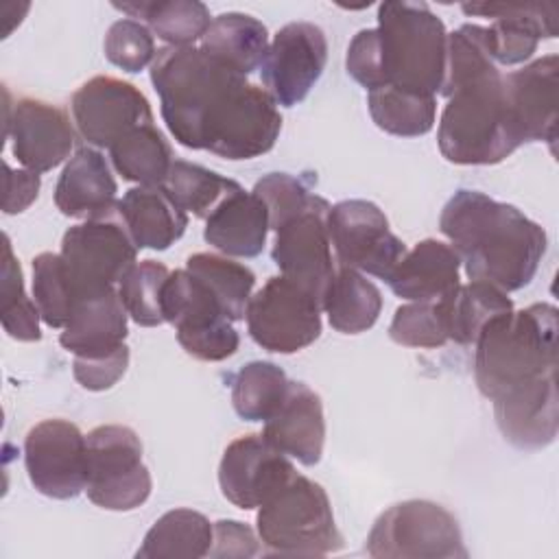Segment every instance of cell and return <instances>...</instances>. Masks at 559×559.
<instances>
[{
	"instance_id": "ffe728a7",
	"label": "cell",
	"mask_w": 559,
	"mask_h": 559,
	"mask_svg": "<svg viewBox=\"0 0 559 559\" xmlns=\"http://www.w3.org/2000/svg\"><path fill=\"white\" fill-rule=\"evenodd\" d=\"M557 74L559 57L546 55L504 74V98L511 127L524 142H557Z\"/></svg>"
},
{
	"instance_id": "d6a6232c",
	"label": "cell",
	"mask_w": 559,
	"mask_h": 559,
	"mask_svg": "<svg viewBox=\"0 0 559 559\" xmlns=\"http://www.w3.org/2000/svg\"><path fill=\"white\" fill-rule=\"evenodd\" d=\"M116 173L138 186H162L170 166L173 148L155 124H142L109 146Z\"/></svg>"
},
{
	"instance_id": "2e32d148",
	"label": "cell",
	"mask_w": 559,
	"mask_h": 559,
	"mask_svg": "<svg viewBox=\"0 0 559 559\" xmlns=\"http://www.w3.org/2000/svg\"><path fill=\"white\" fill-rule=\"evenodd\" d=\"M330 207L323 197L314 194L297 216L275 231L271 249V258L282 275L312 293L319 301L336 271L328 231Z\"/></svg>"
},
{
	"instance_id": "9c48e42d",
	"label": "cell",
	"mask_w": 559,
	"mask_h": 559,
	"mask_svg": "<svg viewBox=\"0 0 559 559\" xmlns=\"http://www.w3.org/2000/svg\"><path fill=\"white\" fill-rule=\"evenodd\" d=\"M87 441V498L107 511H133L153 489L138 432L122 424L96 426Z\"/></svg>"
},
{
	"instance_id": "277c9868",
	"label": "cell",
	"mask_w": 559,
	"mask_h": 559,
	"mask_svg": "<svg viewBox=\"0 0 559 559\" xmlns=\"http://www.w3.org/2000/svg\"><path fill=\"white\" fill-rule=\"evenodd\" d=\"M559 312L552 304H531L493 317L476 338L474 380L487 400L557 376Z\"/></svg>"
},
{
	"instance_id": "d590c367",
	"label": "cell",
	"mask_w": 559,
	"mask_h": 559,
	"mask_svg": "<svg viewBox=\"0 0 559 559\" xmlns=\"http://www.w3.org/2000/svg\"><path fill=\"white\" fill-rule=\"evenodd\" d=\"M288 382L284 369L275 362H247L231 378V404L236 415L247 421H266L280 408Z\"/></svg>"
},
{
	"instance_id": "3957f363",
	"label": "cell",
	"mask_w": 559,
	"mask_h": 559,
	"mask_svg": "<svg viewBox=\"0 0 559 559\" xmlns=\"http://www.w3.org/2000/svg\"><path fill=\"white\" fill-rule=\"evenodd\" d=\"M439 229L459 253L469 280L493 284L504 293L531 284L548 247L539 223L478 190H456L441 210Z\"/></svg>"
},
{
	"instance_id": "d6986e66",
	"label": "cell",
	"mask_w": 559,
	"mask_h": 559,
	"mask_svg": "<svg viewBox=\"0 0 559 559\" xmlns=\"http://www.w3.org/2000/svg\"><path fill=\"white\" fill-rule=\"evenodd\" d=\"M461 9L465 15L491 17L485 37L493 63H524L542 39L557 37L555 2H465Z\"/></svg>"
},
{
	"instance_id": "603a6c76",
	"label": "cell",
	"mask_w": 559,
	"mask_h": 559,
	"mask_svg": "<svg viewBox=\"0 0 559 559\" xmlns=\"http://www.w3.org/2000/svg\"><path fill=\"white\" fill-rule=\"evenodd\" d=\"M118 183L105 155L92 146H79L63 166L55 186V205L63 216L92 218L118 205Z\"/></svg>"
},
{
	"instance_id": "bcb514c9",
	"label": "cell",
	"mask_w": 559,
	"mask_h": 559,
	"mask_svg": "<svg viewBox=\"0 0 559 559\" xmlns=\"http://www.w3.org/2000/svg\"><path fill=\"white\" fill-rule=\"evenodd\" d=\"M260 537L251 526L238 520L214 522V539L210 557L214 559H247L260 555Z\"/></svg>"
},
{
	"instance_id": "e575fe53",
	"label": "cell",
	"mask_w": 559,
	"mask_h": 559,
	"mask_svg": "<svg viewBox=\"0 0 559 559\" xmlns=\"http://www.w3.org/2000/svg\"><path fill=\"white\" fill-rule=\"evenodd\" d=\"M186 269L205 284L231 321L245 319L247 304L255 286V275L249 266L231 260L229 255L199 251L186 260Z\"/></svg>"
},
{
	"instance_id": "6da1fadb",
	"label": "cell",
	"mask_w": 559,
	"mask_h": 559,
	"mask_svg": "<svg viewBox=\"0 0 559 559\" xmlns=\"http://www.w3.org/2000/svg\"><path fill=\"white\" fill-rule=\"evenodd\" d=\"M151 83L173 138L192 151L238 162L269 153L282 131L273 96L201 46H164Z\"/></svg>"
},
{
	"instance_id": "4316f807",
	"label": "cell",
	"mask_w": 559,
	"mask_h": 559,
	"mask_svg": "<svg viewBox=\"0 0 559 559\" xmlns=\"http://www.w3.org/2000/svg\"><path fill=\"white\" fill-rule=\"evenodd\" d=\"M118 212L138 249L164 251L188 227V214L162 186H135L127 190L118 201Z\"/></svg>"
},
{
	"instance_id": "52a82bcc",
	"label": "cell",
	"mask_w": 559,
	"mask_h": 559,
	"mask_svg": "<svg viewBox=\"0 0 559 559\" xmlns=\"http://www.w3.org/2000/svg\"><path fill=\"white\" fill-rule=\"evenodd\" d=\"M376 559H465L459 520L432 500H404L382 511L365 542Z\"/></svg>"
},
{
	"instance_id": "7a4b0ae2",
	"label": "cell",
	"mask_w": 559,
	"mask_h": 559,
	"mask_svg": "<svg viewBox=\"0 0 559 559\" xmlns=\"http://www.w3.org/2000/svg\"><path fill=\"white\" fill-rule=\"evenodd\" d=\"M441 94L448 103L439 118L437 144L448 162L500 164L522 146L507 109L504 74L487 50L485 26L461 24L448 33Z\"/></svg>"
},
{
	"instance_id": "8992f818",
	"label": "cell",
	"mask_w": 559,
	"mask_h": 559,
	"mask_svg": "<svg viewBox=\"0 0 559 559\" xmlns=\"http://www.w3.org/2000/svg\"><path fill=\"white\" fill-rule=\"evenodd\" d=\"M255 526L264 555L323 557L343 548L325 489L299 472L258 507Z\"/></svg>"
},
{
	"instance_id": "60d3db41",
	"label": "cell",
	"mask_w": 559,
	"mask_h": 559,
	"mask_svg": "<svg viewBox=\"0 0 559 559\" xmlns=\"http://www.w3.org/2000/svg\"><path fill=\"white\" fill-rule=\"evenodd\" d=\"M389 336L393 343L404 347L437 349L448 343V330L439 299L435 301H411L395 310Z\"/></svg>"
},
{
	"instance_id": "e0dca14e",
	"label": "cell",
	"mask_w": 559,
	"mask_h": 559,
	"mask_svg": "<svg viewBox=\"0 0 559 559\" xmlns=\"http://www.w3.org/2000/svg\"><path fill=\"white\" fill-rule=\"evenodd\" d=\"M297 474L284 452L273 448L262 432L234 439L218 465L221 493L238 509L251 511L264 504Z\"/></svg>"
},
{
	"instance_id": "ac0fdd59",
	"label": "cell",
	"mask_w": 559,
	"mask_h": 559,
	"mask_svg": "<svg viewBox=\"0 0 559 559\" xmlns=\"http://www.w3.org/2000/svg\"><path fill=\"white\" fill-rule=\"evenodd\" d=\"M4 138L13 157L33 173H48L70 157L74 129L66 109L39 98H17L4 107Z\"/></svg>"
},
{
	"instance_id": "44dd1931",
	"label": "cell",
	"mask_w": 559,
	"mask_h": 559,
	"mask_svg": "<svg viewBox=\"0 0 559 559\" xmlns=\"http://www.w3.org/2000/svg\"><path fill=\"white\" fill-rule=\"evenodd\" d=\"M493 417L498 430L513 448H548L559 428L557 376H548L493 400Z\"/></svg>"
},
{
	"instance_id": "83f0119b",
	"label": "cell",
	"mask_w": 559,
	"mask_h": 559,
	"mask_svg": "<svg viewBox=\"0 0 559 559\" xmlns=\"http://www.w3.org/2000/svg\"><path fill=\"white\" fill-rule=\"evenodd\" d=\"M266 48V26L258 17L240 11H227L212 17L210 28L201 37V50L245 76L262 66Z\"/></svg>"
},
{
	"instance_id": "1f68e13d",
	"label": "cell",
	"mask_w": 559,
	"mask_h": 559,
	"mask_svg": "<svg viewBox=\"0 0 559 559\" xmlns=\"http://www.w3.org/2000/svg\"><path fill=\"white\" fill-rule=\"evenodd\" d=\"M114 9L148 26L166 46H192L212 24L210 9L199 0H131Z\"/></svg>"
},
{
	"instance_id": "30bf717a",
	"label": "cell",
	"mask_w": 559,
	"mask_h": 559,
	"mask_svg": "<svg viewBox=\"0 0 559 559\" xmlns=\"http://www.w3.org/2000/svg\"><path fill=\"white\" fill-rule=\"evenodd\" d=\"M162 314L179 345L197 360L221 362L236 354L240 336L216 297L188 269L170 271L162 290Z\"/></svg>"
},
{
	"instance_id": "836d02e7",
	"label": "cell",
	"mask_w": 559,
	"mask_h": 559,
	"mask_svg": "<svg viewBox=\"0 0 559 559\" xmlns=\"http://www.w3.org/2000/svg\"><path fill=\"white\" fill-rule=\"evenodd\" d=\"M367 105L376 127L397 138L426 135L437 120V96L415 94L391 85L367 92Z\"/></svg>"
},
{
	"instance_id": "484cf974",
	"label": "cell",
	"mask_w": 559,
	"mask_h": 559,
	"mask_svg": "<svg viewBox=\"0 0 559 559\" xmlns=\"http://www.w3.org/2000/svg\"><path fill=\"white\" fill-rule=\"evenodd\" d=\"M459 253L437 238L419 240L391 271L386 284L393 295L408 301H435L448 295L459 282Z\"/></svg>"
},
{
	"instance_id": "8d00e7d4",
	"label": "cell",
	"mask_w": 559,
	"mask_h": 559,
	"mask_svg": "<svg viewBox=\"0 0 559 559\" xmlns=\"http://www.w3.org/2000/svg\"><path fill=\"white\" fill-rule=\"evenodd\" d=\"M238 186V181L186 159H175L162 183L166 194L186 214L190 212L197 218H207L212 210Z\"/></svg>"
},
{
	"instance_id": "ee69618b",
	"label": "cell",
	"mask_w": 559,
	"mask_h": 559,
	"mask_svg": "<svg viewBox=\"0 0 559 559\" xmlns=\"http://www.w3.org/2000/svg\"><path fill=\"white\" fill-rule=\"evenodd\" d=\"M345 68H347V74L367 92L384 87V72H382L376 28H360L352 37L347 46Z\"/></svg>"
},
{
	"instance_id": "8fae6325",
	"label": "cell",
	"mask_w": 559,
	"mask_h": 559,
	"mask_svg": "<svg viewBox=\"0 0 559 559\" xmlns=\"http://www.w3.org/2000/svg\"><path fill=\"white\" fill-rule=\"evenodd\" d=\"M247 330L255 345L273 354H295L321 336V301L286 280L269 277L247 304Z\"/></svg>"
},
{
	"instance_id": "7c38bea8",
	"label": "cell",
	"mask_w": 559,
	"mask_h": 559,
	"mask_svg": "<svg viewBox=\"0 0 559 559\" xmlns=\"http://www.w3.org/2000/svg\"><path fill=\"white\" fill-rule=\"evenodd\" d=\"M328 231L341 266L389 280L406 245L389 229L384 212L367 199H345L330 207Z\"/></svg>"
},
{
	"instance_id": "7bdbcfd3",
	"label": "cell",
	"mask_w": 559,
	"mask_h": 559,
	"mask_svg": "<svg viewBox=\"0 0 559 559\" xmlns=\"http://www.w3.org/2000/svg\"><path fill=\"white\" fill-rule=\"evenodd\" d=\"M269 210V227L277 231L286 221L297 216L314 197L308 190L304 179L288 173H269L264 175L253 190Z\"/></svg>"
},
{
	"instance_id": "7402d4cb",
	"label": "cell",
	"mask_w": 559,
	"mask_h": 559,
	"mask_svg": "<svg viewBox=\"0 0 559 559\" xmlns=\"http://www.w3.org/2000/svg\"><path fill=\"white\" fill-rule=\"evenodd\" d=\"M262 437L301 465H317L325 445V415L319 393L290 380L280 408L264 421Z\"/></svg>"
},
{
	"instance_id": "7dc6e473",
	"label": "cell",
	"mask_w": 559,
	"mask_h": 559,
	"mask_svg": "<svg viewBox=\"0 0 559 559\" xmlns=\"http://www.w3.org/2000/svg\"><path fill=\"white\" fill-rule=\"evenodd\" d=\"M39 173H33L28 168L13 170L9 164H4V214L24 212L39 197Z\"/></svg>"
},
{
	"instance_id": "f35d334b",
	"label": "cell",
	"mask_w": 559,
	"mask_h": 559,
	"mask_svg": "<svg viewBox=\"0 0 559 559\" xmlns=\"http://www.w3.org/2000/svg\"><path fill=\"white\" fill-rule=\"evenodd\" d=\"M170 271L157 260L135 262L118 284L120 301L127 314L142 328L166 323L162 314V290Z\"/></svg>"
},
{
	"instance_id": "9a60e30c",
	"label": "cell",
	"mask_w": 559,
	"mask_h": 559,
	"mask_svg": "<svg viewBox=\"0 0 559 559\" xmlns=\"http://www.w3.org/2000/svg\"><path fill=\"white\" fill-rule=\"evenodd\" d=\"M79 135L98 148H109L135 127L153 124V109L140 87L98 74L87 79L70 98Z\"/></svg>"
},
{
	"instance_id": "4dcf8cb0",
	"label": "cell",
	"mask_w": 559,
	"mask_h": 559,
	"mask_svg": "<svg viewBox=\"0 0 559 559\" xmlns=\"http://www.w3.org/2000/svg\"><path fill=\"white\" fill-rule=\"evenodd\" d=\"M448 341L459 345L476 343L480 330L498 314L513 310L509 293L493 284L469 280V284H456L448 295L439 299Z\"/></svg>"
},
{
	"instance_id": "cb8c5ba5",
	"label": "cell",
	"mask_w": 559,
	"mask_h": 559,
	"mask_svg": "<svg viewBox=\"0 0 559 559\" xmlns=\"http://www.w3.org/2000/svg\"><path fill=\"white\" fill-rule=\"evenodd\" d=\"M269 229L264 201L238 186L205 218L203 238L229 258H255L266 245Z\"/></svg>"
},
{
	"instance_id": "f546056e",
	"label": "cell",
	"mask_w": 559,
	"mask_h": 559,
	"mask_svg": "<svg viewBox=\"0 0 559 559\" xmlns=\"http://www.w3.org/2000/svg\"><path fill=\"white\" fill-rule=\"evenodd\" d=\"M214 524L199 511L170 509L146 531L138 559H201L210 555Z\"/></svg>"
},
{
	"instance_id": "ab89813d",
	"label": "cell",
	"mask_w": 559,
	"mask_h": 559,
	"mask_svg": "<svg viewBox=\"0 0 559 559\" xmlns=\"http://www.w3.org/2000/svg\"><path fill=\"white\" fill-rule=\"evenodd\" d=\"M33 299L48 328H66L76 297L61 253L41 251L33 258Z\"/></svg>"
},
{
	"instance_id": "f1b7e54d",
	"label": "cell",
	"mask_w": 559,
	"mask_h": 559,
	"mask_svg": "<svg viewBox=\"0 0 559 559\" xmlns=\"http://www.w3.org/2000/svg\"><path fill=\"white\" fill-rule=\"evenodd\" d=\"M321 310L336 332L360 334L378 321L382 293L360 271L338 264L323 290Z\"/></svg>"
},
{
	"instance_id": "f6af8a7d",
	"label": "cell",
	"mask_w": 559,
	"mask_h": 559,
	"mask_svg": "<svg viewBox=\"0 0 559 559\" xmlns=\"http://www.w3.org/2000/svg\"><path fill=\"white\" fill-rule=\"evenodd\" d=\"M129 367V345L122 343L118 349L103 356H74L72 373L74 380L87 391L111 389Z\"/></svg>"
},
{
	"instance_id": "5b68a950",
	"label": "cell",
	"mask_w": 559,
	"mask_h": 559,
	"mask_svg": "<svg viewBox=\"0 0 559 559\" xmlns=\"http://www.w3.org/2000/svg\"><path fill=\"white\" fill-rule=\"evenodd\" d=\"M378 46L384 87L441 94L448 61V31L426 2L386 0L378 7Z\"/></svg>"
},
{
	"instance_id": "4fadbf2b",
	"label": "cell",
	"mask_w": 559,
	"mask_h": 559,
	"mask_svg": "<svg viewBox=\"0 0 559 559\" xmlns=\"http://www.w3.org/2000/svg\"><path fill=\"white\" fill-rule=\"evenodd\" d=\"M87 441L68 419H44L24 439V465L31 485L55 500H70L85 491Z\"/></svg>"
},
{
	"instance_id": "b9f144b4",
	"label": "cell",
	"mask_w": 559,
	"mask_h": 559,
	"mask_svg": "<svg viewBox=\"0 0 559 559\" xmlns=\"http://www.w3.org/2000/svg\"><path fill=\"white\" fill-rule=\"evenodd\" d=\"M105 57L109 63H114L116 68L138 74L142 72L146 66L153 63L157 50H155V39L153 33L148 31V26H144L138 20L131 17H122L116 20L107 35H105V44H103Z\"/></svg>"
},
{
	"instance_id": "74e56055",
	"label": "cell",
	"mask_w": 559,
	"mask_h": 559,
	"mask_svg": "<svg viewBox=\"0 0 559 559\" xmlns=\"http://www.w3.org/2000/svg\"><path fill=\"white\" fill-rule=\"evenodd\" d=\"M2 280H0V321L4 332L24 343H33L41 338L39 332V310L35 299H31L24 290V275L20 260L13 253L11 240L2 236Z\"/></svg>"
},
{
	"instance_id": "ba28073f",
	"label": "cell",
	"mask_w": 559,
	"mask_h": 559,
	"mask_svg": "<svg viewBox=\"0 0 559 559\" xmlns=\"http://www.w3.org/2000/svg\"><path fill=\"white\" fill-rule=\"evenodd\" d=\"M135 258L138 247L118 205L70 227L61 238V260L76 299L118 288Z\"/></svg>"
},
{
	"instance_id": "d4e9b609",
	"label": "cell",
	"mask_w": 559,
	"mask_h": 559,
	"mask_svg": "<svg viewBox=\"0 0 559 559\" xmlns=\"http://www.w3.org/2000/svg\"><path fill=\"white\" fill-rule=\"evenodd\" d=\"M127 317L118 288L79 297L59 334V343L74 356L109 354L127 338Z\"/></svg>"
},
{
	"instance_id": "5bb4252c",
	"label": "cell",
	"mask_w": 559,
	"mask_h": 559,
	"mask_svg": "<svg viewBox=\"0 0 559 559\" xmlns=\"http://www.w3.org/2000/svg\"><path fill=\"white\" fill-rule=\"evenodd\" d=\"M328 63V39L312 22H288L269 41L260 66L262 85L282 107L299 105Z\"/></svg>"
}]
</instances>
